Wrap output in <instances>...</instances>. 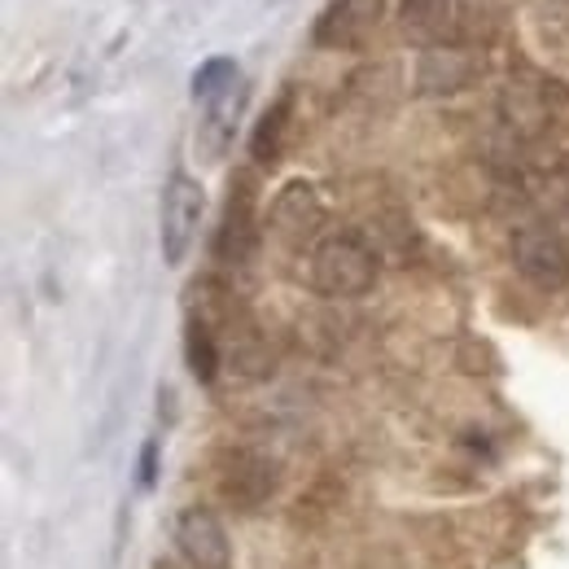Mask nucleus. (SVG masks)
Returning <instances> with one entry per match:
<instances>
[{
	"mask_svg": "<svg viewBox=\"0 0 569 569\" xmlns=\"http://www.w3.org/2000/svg\"><path fill=\"white\" fill-rule=\"evenodd\" d=\"M512 263L517 272L539 289H566L569 284V246L552 232V228H517L512 232Z\"/></svg>",
	"mask_w": 569,
	"mask_h": 569,
	"instance_id": "obj_3",
	"label": "nucleus"
},
{
	"mask_svg": "<svg viewBox=\"0 0 569 569\" xmlns=\"http://www.w3.org/2000/svg\"><path fill=\"white\" fill-rule=\"evenodd\" d=\"M202 211H207V193L193 176L176 171L162 189V202H158V246H162V259L167 268H180L198 241V228H202Z\"/></svg>",
	"mask_w": 569,
	"mask_h": 569,
	"instance_id": "obj_2",
	"label": "nucleus"
},
{
	"mask_svg": "<svg viewBox=\"0 0 569 569\" xmlns=\"http://www.w3.org/2000/svg\"><path fill=\"white\" fill-rule=\"evenodd\" d=\"M171 539L180 548V557L193 569H228L232 566V543L223 521L214 517L211 508H184L171 526Z\"/></svg>",
	"mask_w": 569,
	"mask_h": 569,
	"instance_id": "obj_4",
	"label": "nucleus"
},
{
	"mask_svg": "<svg viewBox=\"0 0 569 569\" xmlns=\"http://www.w3.org/2000/svg\"><path fill=\"white\" fill-rule=\"evenodd\" d=\"M381 9H386V0H329L311 27L316 49H356L381 22Z\"/></svg>",
	"mask_w": 569,
	"mask_h": 569,
	"instance_id": "obj_6",
	"label": "nucleus"
},
{
	"mask_svg": "<svg viewBox=\"0 0 569 569\" xmlns=\"http://www.w3.org/2000/svg\"><path fill=\"white\" fill-rule=\"evenodd\" d=\"M284 132H289V97H281V101L263 114V123L254 128V141H250L254 162H277V158H281Z\"/></svg>",
	"mask_w": 569,
	"mask_h": 569,
	"instance_id": "obj_10",
	"label": "nucleus"
},
{
	"mask_svg": "<svg viewBox=\"0 0 569 569\" xmlns=\"http://www.w3.org/2000/svg\"><path fill=\"white\" fill-rule=\"evenodd\" d=\"M259 246V223H254V198H250V184H237V193L228 198V211H223V228H219V259L223 263H246Z\"/></svg>",
	"mask_w": 569,
	"mask_h": 569,
	"instance_id": "obj_8",
	"label": "nucleus"
},
{
	"mask_svg": "<svg viewBox=\"0 0 569 569\" xmlns=\"http://www.w3.org/2000/svg\"><path fill=\"white\" fill-rule=\"evenodd\" d=\"M184 359H189V368H193V377H198V381H207V386H211L214 377H219V347H214L211 329H207L202 320H189V333H184Z\"/></svg>",
	"mask_w": 569,
	"mask_h": 569,
	"instance_id": "obj_11",
	"label": "nucleus"
},
{
	"mask_svg": "<svg viewBox=\"0 0 569 569\" xmlns=\"http://www.w3.org/2000/svg\"><path fill=\"white\" fill-rule=\"evenodd\" d=\"M307 277L325 298H359L377 284V254L356 232H333L311 250Z\"/></svg>",
	"mask_w": 569,
	"mask_h": 569,
	"instance_id": "obj_1",
	"label": "nucleus"
},
{
	"mask_svg": "<svg viewBox=\"0 0 569 569\" xmlns=\"http://www.w3.org/2000/svg\"><path fill=\"white\" fill-rule=\"evenodd\" d=\"M268 228L281 237L284 246H307L325 228V202H320L316 184L311 180H289L277 193L272 211H268Z\"/></svg>",
	"mask_w": 569,
	"mask_h": 569,
	"instance_id": "obj_5",
	"label": "nucleus"
},
{
	"mask_svg": "<svg viewBox=\"0 0 569 569\" xmlns=\"http://www.w3.org/2000/svg\"><path fill=\"white\" fill-rule=\"evenodd\" d=\"M456 22H460L456 0H399V27H403V36H412L426 49L451 44Z\"/></svg>",
	"mask_w": 569,
	"mask_h": 569,
	"instance_id": "obj_7",
	"label": "nucleus"
},
{
	"mask_svg": "<svg viewBox=\"0 0 569 569\" xmlns=\"http://www.w3.org/2000/svg\"><path fill=\"white\" fill-rule=\"evenodd\" d=\"M237 79H241V74H237V62H232V58H211V62H202L198 74H193V101H198V106H211L214 97H223Z\"/></svg>",
	"mask_w": 569,
	"mask_h": 569,
	"instance_id": "obj_12",
	"label": "nucleus"
},
{
	"mask_svg": "<svg viewBox=\"0 0 569 569\" xmlns=\"http://www.w3.org/2000/svg\"><path fill=\"white\" fill-rule=\"evenodd\" d=\"M241 106H246V83L237 79L223 97H214L211 106H207V119H202V149H207V158H219L228 144H232V132H237V119H241Z\"/></svg>",
	"mask_w": 569,
	"mask_h": 569,
	"instance_id": "obj_9",
	"label": "nucleus"
},
{
	"mask_svg": "<svg viewBox=\"0 0 569 569\" xmlns=\"http://www.w3.org/2000/svg\"><path fill=\"white\" fill-rule=\"evenodd\" d=\"M153 469H158V442H144V456H141V487H153Z\"/></svg>",
	"mask_w": 569,
	"mask_h": 569,
	"instance_id": "obj_13",
	"label": "nucleus"
}]
</instances>
